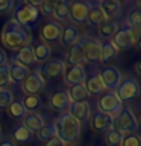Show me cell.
I'll list each match as a JSON object with an SVG mask.
<instances>
[{
    "mask_svg": "<svg viewBox=\"0 0 141 146\" xmlns=\"http://www.w3.org/2000/svg\"><path fill=\"white\" fill-rule=\"evenodd\" d=\"M44 87H45V82L41 79L36 72L29 73L26 76V79L21 82V90L26 96H38L44 90Z\"/></svg>",
    "mask_w": 141,
    "mask_h": 146,
    "instance_id": "cell-10",
    "label": "cell"
},
{
    "mask_svg": "<svg viewBox=\"0 0 141 146\" xmlns=\"http://www.w3.org/2000/svg\"><path fill=\"white\" fill-rule=\"evenodd\" d=\"M64 81H65L67 85H79V84H84L85 79H86V72L84 66H71V67H65L64 70Z\"/></svg>",
    "mask_w": 141,
    "mask_h": 146,
    "instance_id": "cell-11",
    "label": "cell"
},
{
    "mask_svg": "<svg viewBox=\"0 0 141 146\" xmlns=\"http://www.w3.org/2000/svg\"><path fill=\"white\" fill-rule=\"evenodd\" d=\"M67 59H68V64H71V66H84V64H85L84 50H82V46H80L79 41H77L76 44L71 46Z\"/></svg>",
    "mask_w": 141,
    "mask_h": 146,
    "instance_id": "cell-24",
    "label": "cell"
},
{
    "mask_svg": "<svg viewBox=\"0 0 141 146\" xmlns=\"http://www.w3.org/2000/svg\"><path fill=\"white\" fill-rule=\"evenodd\" d=\"M14 100V94L11 90L2 88L0 90V110H6Z\"/></svg>",
    "mask_w": 141,
    "mask_h": 146,
    "instance_id": "cell-36",
    "label": "cell"
},
{
    "mask_svg": "<svg viewBox=\"0 0 141 146\" xmlns=\"http://www.w3.org/2000/svg\"><path fill=\"white\" fill-rule=\"evenodd\" d=\"M64 70H65V64L61 59H52V61H47V62H43L40 66V68L36 70V73L40 75V78L45 81H50V79H55V78L61 76Z\"/></svg>",
    "mask_w": 141,
    "mask_h": 146,
    "instance_id": "cell-7",
    "label": "cell"
},
{
    "mask_svg": "<svg viewBox=\"0 0 141 146\" xmlns=\"http://www.w3.org/2000/svg\"><path fill=\"white\" fill-rule=\"evenodd\" d=\"M79 41V31L74 25H68L62 27L61 36H59V43L64 47H71L73 44H76Z\"/></svg>",
    "mask_w": 141,
    "mask_h": 146,
    "instance_id": "cell-17",
    "label": "cell"
},
{
    "mask_svg": "<svg viewBox=\"0 0 141 146\" xmlns=\"http://www.w3.org/2000/svg\"><path fill=\"white\" fill-rule=\"evenodd\" d=\"M135 72H136V75H141V64L140 62L135 64Z\"/></svg>",
    "mask_w": 141,
    "mask_h": 146,
    "instance_id": "cell-45",
    "label": "cell"
},
{
    "mask_svg": "<svg viewBox=\"0 0 141 146\" xmlns=\"http://www.w3.org/2000/svg\"><path fill=\"white\" fill-rule=\"evenodd\" d=\"M84 85H85L86 91H88V94L96 96V94H102L105 91V85H103V82H102L99 75H94V76L88 78V79H85Z\"/></svg>",
    "mask_w": 141,
    "mask_h": 146,
    "instance_id": "cell-26",
    "label": "cell"
},
{
    "mask_svg": "<svg viewBox=\"0 0 141 146\" xmlns=\"http://www.w3.org/2000/svg\"><path fill=\"white\" fill-rule=\"evenodd\" d=\"M34 58H35V62H41L43 64L44 61H47L50 58V55H52V49H50L49 44L43 43V41H40V43H36L34 47Z\"/></svg>",
    "mask_w": 141,
    "mask_h": 146,
    "instance_id": "cell-25",
    "label": "cell"
},
{
    "mask_svg": "<svg viewBox=\"0 0 141 146\" xmlns=\"http://www.w3.org/2000/svg\"><path fill=\"white\" fill-rule=\"evenodd\" d=\"M86 21H88V25L93 26V27H99L102 23L106 21V17H105L103 11L100 9L99 3H90V9H88V17H86Z\"/></svg>",
    "mask_w": 141,
    "mask_h": 146,
    "instance_id": "cell-20",
    "label": "cell"
},
{
    "mask_svg": "<svg viewBox=\"0 0 141 146\" xmlns=\"http://www.w3.org/2000/svg\"><path fill=\"white\" fill-rule=\"evenodd\" d=\"M84 50V56H85V62H91V61H100V43L96 40H90V38H84L79 41Z\"/></svg>",
    "mask_w": 141,
    "mask_h": 146,
    "instance_id": "cell-14",
    "label": "cell"
},
{
    "mask_svg": "<svg viewBox=\"0 0 141 146\" xmlns=\"http://www.w3.org/2000/svg\"><path fill=\"white\" fill-rule=\"evenodd\" d=\"M8 67H9V82H14V84H21L26 79V76L30 73L27 67H23L17 62H11Z\"/></svg>",
    "mask_w": 141,
    "mask_h": 146,
    "instance_id": "cell-21",
    "label": "cell"
},
{
    "mask_svg": "<svg viewBox=\"0 0 141 146\" xmlns=\"http://www.w3.org/2000/svg\"><path fill=\"white\" fill-rule=\"evenodd\" d=\"M117 53H118V49L111 41H105L103 44H100V61L102 62H109L112 59H115Z\"/></svg>",
    "mask_w": 141,
    "mask_h": 146,
    "instance_id": "cell-28",
    "label": "cell"
},
{
    "mask_svg": "<svg viewBox=\"0 0 141 146\" xmlns=\"http://www.w3.org/2000/svg\"><path fill=\"white\" fill-rule=\"evenodd\" d=\"M61 31H62V26L61 23H56V21H49L41 27L40 31V35H41V40L43 43H55V41L59 40L61 36Z\"/></svg>",
    "mask_w": 141,
    "mask_h": 146,
    "instance_id": "cell-15",
    "label": "cell"
},
{
    "mask_svg": "<svg viewBox=\"0 0 141 146\" xmlns=\"http://www.w3.org/2000/svg\"><path fill=\"white\" fill-rule=\"evenodd\" d=\"M32 35L27 27L18 25L15 20H9L5 23L2 31V43L9 50H20L21 47L30 44Z\"/></svg>",
    "mask_w": 141,
    "mask_h": 146,
    "instance_id": "cell-1",
    "label": "cell"
},
{
    "mask_svg": "<svg viewBox=\"0 0 141 146\" xmlns=\"http://www.w3.org/2000/svg\"><path fill=\"white\" fill-rule=\"evenodd\" d=\"M67 93H68V98H70L71 104H73V102H82V100H86V98L90 96L84 84H79V85L68 87Z\"/></svg>",
    "mask_w": 141,
    "mask_h": 146,
    "instance_id": "cell-29",
    "label": "cell"
},
{
    "mask_svg": "<svg viewBox=\"0 0 141 146\" xmlns=\"http://www.w3.org/2000/svg\"><path fill=\"white\" fill-rule=\"evenodd\" d=\"M8 84H9V67L6 64V66L0 67V90L5 88Z\"/></svg>",
    "mask_w": 141,
    "mask_h": 146,
    "instance_id": "cell-39",
    "label": "cell"
},
{
    "mask_svg": "<svg viewBox=\"0 0 141 146\" xmlns=\"http://www.w3.org/2000/svg\"><path fill=\"white\" fill-rule=\"evenodd\" d=\"M115 94L118 96V99L121 100H132L135 98H138L140 94V84L136 82L134 78H127L120 82V85L117 87Z\"/></svg>",
    "mask_w": 141,
    "mask_h": 146,
    "instance_id": "cell-8",
    "label": "cell"
},
{
    "mask_svg": "<svg viewBox=\"0 0 141 146\" xmlns=\"http://www.w3.org/2000/svg\"><path fill=\"white\" fill-rule=\"evenodd\" d=\"M100 79H102L105 88H108L109 91H115L117 87L120 85V82L123 81L121 72L114 66H108L100 72Z\"/></svg>",
    "mask_w": 141,
    "mask_h": 146,
    "instance_id": "cell-9",
    "label": "cell"
},
{
    "mask_svg": "<svg viewBox=\"0 0 141 146\" xmlns=\"http://www.w3.org/2000/svg\"><path fill=\"white\" fill-rule=\"evenodd\" d=\"M140 38V29H134V27H121L115 34L112 35L111 43L115 46L117 49H129L132 47Z\"/></svg>",
    "mask_w": 141,
    "mask_h": 146,
    "instance_id": "cell-5",
    "label": "cell"
},
{
    "mask_svg": "<svg viewBox=\"0 0 141 146\" xmlns=\"http://www.w3.org/2000/svg\"><path fill=\"white\" fill-rule=\"evenodd\" d=\"M121 139H123V134H120L115 129H112V128L105 132V143L108 146H120Z\"/></svg>",
    "mask_w": 141,
    "mask_h": 146,
    "instance_id": "cell-35",
    "label": "cell"
},
{
    "mask_svg": "<svg viewBox=\"0 0 141 146\" xmlns=\"http://www.w3.org/2000/svg\"><path fill=\"white\" fill-rule=\"evenodd\" d=\"M127 21H129V27H134V29H140V26H141V15H140V12L138 11H135V12H132L129 18H127Z\"/></svg>",
    "mask_w": 141,
    "mask_h": 146,
    "instance_id": "cell-40",
    "label": "cell"
},
{
    "mask_svg": "<svg viewBox=\"0 0 141 146\" xmlns=\"http://www.w3.org/2000/svg\"><path fill=\"white\" fill-rule=\"evenodd\" d=\"M21 105H23V108H24L26 113H36L41 108L43 102H41L40 96H26V98L21 100Z\"/></svg>",
    "mask_w": 141,
    "mask_h": 146,
    "instance_id": "cell-32",
    "label": "cell"
},
{
    "mask_svg": "<svg viewBox=\"0 0 141 146\" xmlns=\"http://www.w3.org/2000/svg\"><path fill=\"white\" fill-rule=\"evenodd\" d=\"M97 29H99L100 36H105V38H109V36H111V38H112V35L118 31V25L115 21H108L106 20L105 23H102Z\"/></svg>",
    "mask_w": 141,
    "mask_h": 146,
    "instance_id": "cell-33",
    "label": "cell"
},
{
    "mask_svg": "<svg viewBox=\"0 0 141 146\" xmlns=\"http://www.w3.org/2000/svg\"><path fill=\"white\" fill-rule=\"evenodd\" d=\"M68 11H70V2L68 0H59L55 5V11H53V18L56 23L65 21L68 18Z\"/></svg>",
    "mask_w": 141,
    "mask_h": 146,
    "instance_id": "cell-27",
    "label": "cell"
},
{
    "mask_svg": "<svg viewBox=\"0 0 141 146\" xmlns=\"http://www.w3.org/2000/svg\"><path fill=\"white\" fill-rule=\"evenodd\" d=\"M40 9H36V8H30V6H27V5L24 3H21L20 6H17L15 8V11H14V17H12V20H15L18 25H21V26H24L29 29L30 26H34L36 21L40 20Z\"/></svg>",
    "mask_w": 141,
    "mask_h": 146,
    "instance_id": "cell-6",
    "label": "cell"
},
{
    "mask_svg": "<svg viewBox=\"0 0 141 146\" xmlns=\"http://www.w3.org/2000/svg\"><path fill=\"white\" fill-rule=\"evenodd\" d=\"M112 129L118 131L120 134H135L138 131V120L135 114L129 108H123L121 113L114 119Z\"/></svg>",
    "mask_w": 141,
    "mask_h": 146,
    "instance_id": "cell-4",
    "label": "cell"
},
{
    "mask_svg": "<svg viewBox=\"0 0 141 146\" xmlns=\"http://www.w3.org/2000/svg\"><path fill=\"white\" fill-rule=\"evenodd\" d=\"M8 113H9V116H11L12 119H15V120H18V119H23L24 117V108H23V105L20 100H15L14 99L12 100V104L8 107Z\"/></svg>",
    "mask_w": 141,
    "mask_h": 146,
    "instance_id": "cell-34",
    "label": "cell"
},
{
    "mask_svg": "<svg viewBox=\"0 0 141 146\" xmlns=\"http://www.w3.org/2000/svg\"><path fill=\"white\" fill-rule=\"evenodd\" d=\"M55 5L56 2H53V0H43V3H41V11L40 14H44V15H52L53 11H55Z\"/></svg>",
    "mask_w": 141,
    "mask_h": 146,
    "instance_id": "cell-38",
    "label": "cell"
},
{
    "mask_svg": "<svg viewBox=\"0 0 141 146\" xmlns=\"http://www.w3.org/2000/svg\"><path fill=\"white\" fill-rule=\"evenodd\" d=\"M45 146H67V145H64L61 140L55 137V139H52L50 141H47V145H45Z\"/></svg>",
    "mask_w": 141,
    "mask_h": 146,
    "instance_id": "cell-42",
    "label": "cell"
},
{
    "mask_svg": "<svg viewBox=\"0 0 141 146\" xmlns=\"http://www.w3.org/2000/svg\"><path fill=\"white\" fill-rule=\"evenodd\" d=\"M112 122H114L112 117H109L100 111H96L93 116H90V126L96 132H106L108 129H111Z\"/></svg>",
    "mask_w": 141,
    "mask_h": 146,
    "instance_id": "cell-13",
    "label": "cell"
},
{
    "mask_svg": "<svg viewBox=\"0 0 141 146\" xmlns=\"http://www.w3.org/2000/svg\"><path fill=\"white\" fill-rule=\"evenodd\" d=\"M11 61L20 64V66H23V67H29V66H32V64L35 62L32 46L27 44V46H24V47H21L20 50H18V53L14 55V56L11 58Z\"/></svg>",
    "mask_w": 141,
    "mask_h": 146,
    "instance_id": "cell-18",
    "label": "cell"
},
{
    "mask_svg": "<svg viewBox=\"0 0 141 146\" xmlns=\"http://www.w3.org/2000/svg\"><path fill=\"white\" fill-rule=\"evenodd\" d=\"M55 129H56V139H59L64 145H71L79 140L82 123L67 113L58 119V122L55 123Z\"/></svg>",
    "mask_w": 141,
    "mask_h": 146,
    "instance_id": "cell-2",
    "label": "cell"
},
{
    "mask_svg": "<svg viewBox=\"0 0 141 146\" xmlns=\"http://www.w3.org/2000/svg\"><path fill=\"white\" fill-rule=\"evenodd\" d=\"M99 6L103 11L105 17H106V20H108V18H114L120 14L121 3L118 2V0H103V2H99Z\"/></svg>",
    "mask_w": 141,
    "mask_h": 146,
    "instance_id": "cell-23",
    "label": "cell"
},
{
    "mask_svg": "<svg viewBox=\"0 0 141 146\" xmlns=\"http://www.w3.org/2000/svg\"><path fill=\"white\" fill-rule=\"evenodd\" d=\"M12 137L15 141H18V143H29V141H32V139H34V134L23 125H17L14 128Z\"/></svg>",
    "mask_w": 141,
    "mask_h": 146,
    "instance_id": "cell-31",
    "label": "cell"
},
{
    "mask_svg": "<svg viewBox=\"0 0 141 146\" xmlns=\"http://www.w3.org/2000/svg\"><path fill=\"white\" fill-rule=\"evenodd\" d=\"M88 9H90V3L88 2H70L68 17H70V20L73 23H76V25H82V23L86 21Z\"/></svg>",
    "mask_w": 141,
    "mask_h": 146,
    "instance_id": "cell-12",
    "label": "cell"
},
{
    "mask_svg": "<svg viewBox=\"0 0 141 146\" xmlns=\"http://www.w3.org/2000/svg\"><path fill=\"white\" fill-rule=\"evenodd\" d=\"M15 6V2L14 0H0V14L8 12Z\"/></svg>",
    "mask_w": 141,
    "mask_h": 146,
    "instance_id": "cell-41",
    "label": "cell"
},
{
    "mask_svg": "<svg viewBox=\"0 0 141 146\" xmlns=\"http://www.w3.org/2000/svg\"><path fill=\"white\" fill-rule=\"evenodd\" d=\"M36 134V139L43 143H47L52 139L56 137V129H55V123H47V125H43L38 131L35 132Z\"/></svg>",
    "mask_w": 141,
    "mask_h": 146,
    "instance_id": "cell-30",
    "label": "cell"
},
{
    "mask_svg": "<svg viewBox=\"0 0 141 146\" xmlns=\"http://www.w3.org/2000/svg\"><path fill=\"white\" fill-rule=\"evenodd\" d=\"M120 146H141V139L138 134H123Z\"/></svg>",
    "mask_w": 141,
    "mask_h": 146,
    "instance_id": "cell-37",
    "label": "cell"
},
{
    "mask_svg": "<svg viewBox=\"0 0 141 146\" xmlns=\"http://www.w3.org/2000/svg\"><path fill=\"white\" fill-rule=\"evenodd\" d=\"M97 108H99L100 113L115 119L123 110V102L118 99L115 91H108V93L100 94V98L97 100Z\"/></svg>",
    "mask_w": 141,
    "mask_h": 146,
    "instance_id": "cell-3",
    "label": "cell"
},
{
    "mask_svg": "<svg viewBox=\"0 0 141 146\" xmlns=\"http://www.w3.org/2000/svg\"><path fill=\"white\" fill-rule=\"evenodd\" d=\"M68 114L76 119L79 123L86 122L91 116V107L86 100H82V102H73L70 107H68Z\"/></svg>",
    "mask_w": 141,
    "mask_h": 146,
    "instance_id": "cell-16",
    "label": "cell"
},
{
    "mask_svg": "<svg viewBox=\"0 0 141 146\" xmlns=\"http://www.w3.org/2000/svg\"><path fill=\"white\" fill-rule=\"evenodd\" d=\"M0 139H2V126H0Z\"/></svg>",
    "mask_w": 141,
    "mask_h": 146,
    "instance_id": "cell-46",
    "label": "cell"
},
{
    "mask_svg": "<svg viewBox=\"0 0 141 146\" xmlns=\"http://www.w3.org/2000/svg\"><path fill=\"white\" fill-rule=\"evenodd\" d=\"M0 146H15V145H14L9 139H3L2 141H0Z\"/></svg>",
    "mask_w": 141,
    "mask_h": 146,
    "instance_id": "cell-44",
    "label": "cell"
},
{
    "mask_svg": "<svg viewBox=\"0 0 141 146\" xmlns=\"http://www.w3.org/2000/svg\"><path fill=\"white\" fill-rule=\"evenodd\" d=\"M43 125H44V120L38 113H26L24 117H23V126L27 128L32 134L38 131Z\"/></svg>",
    "mask_w": 141,
    "mask_h": 146,
    "instance_id": "cell-22",
    "label": "cell"
},
{
    "mask_svg": "<svg viewBox=\"0 0 141 146\" xmlns=\"http://www.w3.org/2000/svg\"><path fill=\"white\" fill-rule=\"evenodd\" d=\"M50 107L56 111H64V110H68V107L71 105V100L68 98L67 91H56L50 96Z\"/></svg>",
    "mask_w": 141,
    "mask_h": 146,
    "instance_id": "cell-19",
    "label": "cell"
},
{
    "mask_svg": "<svg viewBox=\"0 0 141 146\" xmlns=\"http://www.w3.org/2000/svg\"><path fill=\"white\" fill-rule=\"evenodd\" d=\"M6 61H8L6 53H5L3 49H0V67H2V66H6Z\"/></svg>",
    "mask_w": 141,
    "mask_h": 146,
    "instance_id": "cell-43",
    "label": "cell"
}]
</instances>
